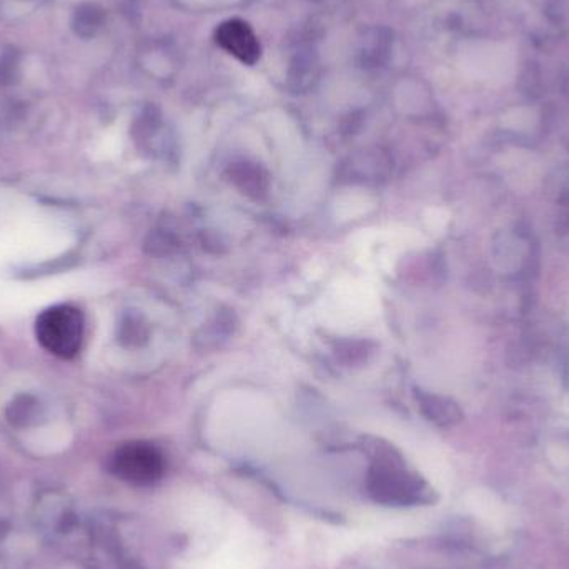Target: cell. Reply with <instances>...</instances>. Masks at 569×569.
<instances>
[{"instance_id":"3","label":"cell","mask_w":569,"mask_h":569,"mask_svg":"<svg viewBox=\"0 0 569 569\" xmlns=\"http://www.w3.org/2000/svg\"><path fill=\"white\" fill-rule=\"evenodd\" d=\"M215 38L222 49L247 65H254L260 59L262 47L258 37L255 36L250 25L243 21L231 19L223 22L218 27Z\"/></svg>"},{"instance_id":"4","label":"cell","mask_w":569,"mask_h":569,"mask_svg":"<svg viewBox=\"0 0 569 569\" xmlns=\"http://www.w3.org/2000/svg\"><path fill=\"white\" fill-rule=\"evenodd\" d=\"M373 491L376 497L387 503H416L426 501V490L413 476L395 468H385L376 473Z\"/></svg>"},{"instance_id":"1","label":"cell","mask_w":569,"mask_h":569,"mask_svg":"<svg viewBox=\"0 0 569 569\" xmlns=\"http://www.w3.org/2000/svg\"><path fill=\"white\" fill-rule=\"evenodd\" d=\"M37 339L47 352L72 358L80 350L84 339V316L71 305H59L37 318Z\"/></svg>"},{"instance_id":"2","label":"cell","mask_w":569,"mask_h":569,"mask_svg":"<svg viewBox=\"0 0 569 569\" xmlns=\"http://www.w3.org/2000/svg\"><path fill=\"white\" fill-rule=\"evenodd\" d=\"M112 472L132 485H154L165 472V461L162 453L148 443H129L113 455Z\"/></svg>"},{"instance_id":"5","label":"cell","mask_w":569,"mask_h":569,"mask_svg":"<svg viewBox=\"0 0 569 569\" xmlns=\"http://www.w3.org/2000/svg\"><path fill=\"white\" fill-rule=\"evenodd\" d=\"M100 11L96 9L94 5H84L79 9L77 17H75V25H77V32L82 36H88L94 32V29L100 24Z\"/></svg>"}]
</instances>
